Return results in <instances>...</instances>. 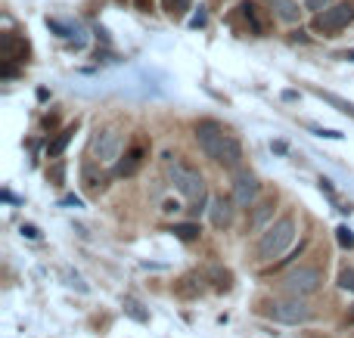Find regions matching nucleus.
Returning a JSON list of instances; mask_svg holds the SVG:
<instances>
[{
  "label": "nucleus",
  "instance_id": "nucleus-1",
  "mask_svg": "<svg viewBox=\"0 0 354 338\" xmlns=\"http://www.w3.org/2000/svg\"><path fill=\"white\" fill-rule=\"evenodd\" d=\"M196 140H199V149L208 155L212 161L224 168H233L236 171L243 165V146L233 134H227L218 121H199L196 124Z\"/></svg>",
  "mask_w": 354,
  "mask_h": 338
},
{
  "label": "nucleus",
  "instance_id": "nucleus-2",
  "mask_svg": "<svg viewBox=\"0 0 354 338\" xmlns=\"http://www.w3.org/2000/svg\"><path fill=\"white\" fill-rule=\"evenodd\" d=\"M168 180L193 205V215H199L202 205H205V180H202V174L196 168L183 165V161H174V165H168Z\"/></svg>",
  "mask_w": 354,
  "mask_h": 338
},
{
  "label": "nucleus",
  "instance_id": "nucleus-3",
  "mask_svg": "<svg viewBox=\"0 0 354 338\" xmlns=\"http://www.w3.org/2000/svg\"><path fill=\"white\" fill-rule=\"evenodd\" d=\"M292 239H295V217L286 215V217H280L277 223H270V227L261 233V239H258V258L274 261L277 255L286 252Z\"/></svg>",
  "mask_w": 354,
  "mask_h": 338
},
{
  "label": "nucleus",
  "instance_id": "nucleus-4",
  "mask_svg": "<svg viewBox=\"0 0 354 338\" xmlns=\"http://www.w3.org/2000/svg\"><path fill=\"white\" fill-rule=\"evenodd\" d=\"M264 314L274 317L277 323L299 326V323L311 320V304H305L299 295H289V298H283V301H268V304H264Z\"/></svg>",
  "mask_w": 354,
  "mask_h": 338
},
{
  "label": "nucleus",
  "instance_id": "nucleus-5",
  "mask_svg": "<svg viewBox=\"0 0 354 338\" xmlns=\"http://www.w3.org/2000/svg\"><path fill=\"white\" fill-rule=\"evenodd\" d=\"M324 286V270L320 267H299V270H292L286 279H283V292L286 295H314V292Z\"/></svg>",
  "mask_w": 354,
  "mask_h": 338
},
{
  "label": "nucleus",
  "instance_id": "nucleus-6",
  "mask_svg": "<svg viewBox=\"0 0 354 338\" xmlns=\"http://www.w3.org/2000/svg\"><path fill=\"white\" fill-rule=\"evenodd\" d=\"M351 19H354V3H348V0L345 3H333L314 16V31H320V34H339Z\"/></svg>",
  "mask_w": 354,
  "mask_h": 338
},
{
  "label": "nucleus",
  "instance_id": "nucleus-7",
  "mask_svg": "<svg viewBox=\"0 0 354 338\" xmlns=\"http://www.w3.org/2000/svg\"><path fill=\"white\" fill-rule=\"evenodd\" d=\"M91 149H93V159H97L100 165H109V161H115L118 155H122V134H118L115 128L97 130Z\"/></svg>",
  "mask_w": 354,
  "mask_h": 338
},
{
  "label": "nucleus",
  "instance_id": "nucleus-8",
  "mask_svg": "<svg viewBox=\"0 0 354 338\" xmlns=\"http://www.w3.org/2000/svg\"><path fill=\"white\" fill-rule=\"evenodd\" d=\"M258 190H261V183H258L255 174H249V171H236V180H233V199H236V205H243V208L255 205Z\"/></svg>",
  "mask_w": 354,
  "mask_h": 338
},
{
  "label": "nucleus",
  "instance_id": "nucleus-9",
  "mask_svg": "<svg viewBox=\"0 0 354 338\" xmlns=\"http://www.w3.org/2000/svg\"><path fill=\"white\" fill-rule=\"evenodd\" d=\"M208 217H212V223H214L218 230L230 227V223H233V208H230V202H227L224 196H214L212 202H208Z\"/></svg>",
  "mask_w": 354,
  "mask_h": 338
},
{
  "label": "nucleus",
  "instance_id": "nucleus-10",
  "mask_svg": "<svg viewBox=\"0 0 354 338\" xmlns=\"http://www.w3.org/2000/svg\"><path fill=\"white\" fill-rule=\"evenodd\" d=\"M3 59L6 62H25L28 59V43H25L19 34H12V31L3 34Z\"/></svg>",
  "mask_w": 354,
  "mask_h": 338
},
{
  "label": "nucleus",
  "instance_id": "nucleus-11",
  "mask_svg": "<svg viewBox=\"0 0 354 338\" xmlns=\"http://www.w3.org/2000/svg\"><path fill=\"white\" fill-rule=\"evenodd\" d=\"M143 159H147V149H143V146H134V149H128V152H124V159L118 161L115 174H118V177H131V174H137V171H140Z\"/></svg>",
  "mask_w": 354,
  "mask_h": 338
},
{
  "label": "nucleus",
  "instance_id": "nucleus-12",
  "mask_svg": "<svg viewBox=\"0 0 354 338\" xmlns=\"http://www.w3.org/2000/svg\"><path fill=\"white\" fill-rule=\"evenodd\" d=\"M270 12H274L280 22H286V25H295L301 19V10H299L295 0H270Z\"/></svg>",
  "mask_w": 354,
  "mask_h": 338
},
{
  "label": "nucleus",
  "instance_id": "nucleus-13",
  "mask_svg": "<svg viewBox=\"0 0 354 338\" xmlns=\"http://www.w3.org/2000/svg\"><path fill=\"white\" fill-rule=\"evenodd\" d=\"M239 12H243V19L249 22L252 34H264V31H268V22H264L261 10H258V6L252 3V0H243V3H239Z\"/></svg>",
  "mask_w": 354,
  "mask_h": 338
},
{
  "label": "nucleus",
  "instance_id": "nucleus-14",
  "mask_svg": "<svg viewBox=\"0 0 354 338\" xmlns=\"http://www.w3.org/2000/svg\"><path fill=\"white\" fill-rule=\"evenodd\" d=\"M274 217V199H264V202H258L255 205V211H252V217H249V230H261L264 223Z\"/></svg>",
  "mask_w": 354,
  "mask_h": 338
},
{
  "label": "nucleus",
  "instance_id": "nucleus-15",
  "mask_svg": "<svg viewBox=\"0 0 354 338\" xmlns=\"http://www.w3.org/2000/svg\"><path fill=\"white\" fill-rule=\"evenodd\" d=\"M72 134H75V124H68L66 130H59V134H56V140L47 146V155H50V159H59L62 149H66V146H68V140H72Z\"/></svg>",
  "mask_w": 354,
  "mask_h": 338
},
{
  "label": "nucleus",
  "instance_id": "nucleus-16",
  "mask_svg": "<svg viewBox=\"0 0 354 338\" xmlns=\"http://www.w3.org/2000/svg\"><path fill=\"white\" fill-rule=\"evenodd\" d=\"M171 233L177 236V239H183V242H193V239H199V227H193V223H177V227L171 230Z\"/></svg>",
  "mask_w": 354,
  "mask_h": 338
},
{
  "label": "nucleus",
  "instance_id": "nucleus-17",
  "mask_svg": "<svg viewBox=\"0 0 354 338\" xmlns=\"http://www.w3.org/2000/svg\"><path fill=\"white\" fill-rule=\"evenodd\" d=\"M162 6H165V12L168 16H183V12L189 10V0H162Z\"/></svg>",
  "mask_w": 354,
  "mask_h": 338
},
{
  "label": "nucleus",
  "instance_id": "nucleus-18",
  "mask_svg": "<svg viewBox=\"0 0 354 338\" xmlns=\"http://www.w3.org/2000/svg\"><path fill=\"white\" fill-rule=\"evenodd\" d=\"M339 286H342L345 292H351V295H354V267H345V270L339 273Z\"/></svg>",
  "mask_w": 354,
  "mask_h": 338
},
{
  "label": "nucleus",
  "instance_id": "nucleus-19",
  "mask_svg": "<svg viewBox=\"0 0 354 338\" xmlns=\"http://www.w3.org/2000/svg\"><path fill=\"white\" fill-rule=\"evenodd\" d=\"M320 93V97H324L326 99V103H333V106H339V109H342V112H348V115H354V106L351 103H345V99H339V97H333V93H324V90H317Z\"/></svg>",
  "mask_w": 354,
  "mask_h": 338
},
{
  "label": "nucleus",
  "instance_id": "nucleus-20",
  "mask_svg": "<svg viewBox=\"0 0 354 338\" xmlns=\"http://www.w3.org/2000/svg\"><path fill=\"white\" fill-rule=\"evenodd\" d=\"M124 310H128V314L134 317V320H140V323H147V320H149V317L140 310V304H137V301H131V298H128V301H124Z\"/></svg>",
  "mask_w": 354,
  "mask_h": 338
},
{
  "label": "nucleus",
  "instance_id": "nucleus-21",
  "mask_svg": "<svg viewBox=\"0 0 354 338\" xmlns=\"http://www.w3.org/2000/svg\"><path fill=\"white\" fill-rule=\"evenodd\" d=\"M336 233H339V246H342V248H354V233L348 227H339Z\"/></svg>",
  "mask_w": 354,
  "mask_h": 338
},
{
  "label": "nucleus",
  "instance_id": "nucleus-22",
  "mask_svg": "<svg viewBox=\"0 0 354 338\" xmlns=\"http://www.w3.org/2000/svg\"><path fill=\"white\" fill-rule=\"evenodd\" d=\"M305 6H308L311 12H324L326 6H333V0H305Z\"/></svg>",
  "mask_w": 354,
  "mask_h": 338
},
{
  "label": "nucleus",
  "instance_id": "nucleus-23",
  "mask_svg": "<svg viewBox=\"0 0 354 338\" xmlns=\"http://www.w3.org/2000/svg\"><path fill=\"white\" fill-rule=\"evenodd\" d=\"M22 233L28 236V239H37V236H41V233H37V227H22Z\"/></svg>",
  "mask_w": 354,
  "mask_h": 338
},
{
  "label": "nucleus",
  "instance_id": "nucleus-24",
  "mask_svg": "<svg viewBox=\"0 0 354 338\" xmlns=\"http://www.w3.org/2000/svg\"><path fill=\"white\" fill-rule=\"evenodd\" d=\"M53 180H56V183L62 180V165H56V168H53Z\"/></svg>",
  "mask_w": 354,
  "mask_h": 338
},
{
  "label": "nucleus",
  "instance_id": "nucleus-25",
  "mask_svg": "<svg viewBox=\"0 0 354 338\" xmlns=\"http://www.w3.org/2000/svg\"><path fill=\"white\" fill-rule=\"evenodd\" d=\"M351 323H354V310H351Z\"/></svg>",
  "mask_w": 354,
  "mask_h": 338
},
{
  "label": "nucleus",
  "instance_id": "nucleus-26",
  "mask_svg": "<svg viewBox=\"0 0 354 338\" xmlns=\"http://www.w3.org/2000/svg\"><path fill=\"white\" fill-rule=\"evenodd\" d=\"M311 338H324V335H311Z\"/></svg>",
  "mask_w": 354,
  "mask_h": 338
},
{
  "label": "nucleus",
  "instance_id": "nucleus-27",
  "mask_svg": "<svg viewBox=\"0 0 354 338\" xmlns=\"http://www.w3.org/2000/svg\"><path fill=\"white\" fill-rule=\"evenodd\" d=\"M351 59H354V50H351Z\"/></svg>",
  "mask_w": 354,
  "mask_h": 338
}]
</instances>
